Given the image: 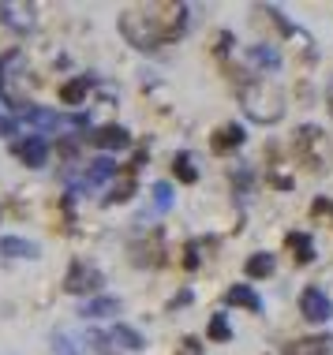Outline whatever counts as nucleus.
<instances>
[{
	"label": "nucleus",
	"mask_w": 333,
	"mask_h": 355,
	"mask_svg": "<svg viewBox=\"0 0 333 355\" xmlns=\"http://www.w3.org/2000/svg\"><path fill=\"white\" fill-rule=\"evenodd\" d=\"M184 4H150V8H131L120 19V31L135 49H157V45L173 42L184 31Z\"/></svg>",
	"instance_id": "f257e3e1"
},
{
	"label": "nucleus",
	"mask_w": 333,
	"mask_h": 355,
	"mask_svg": "<svg viewBox=\"0 0 333 355\" xmlns=\"http://www.w3.org/2000/svg\"><path fill=\"white\" fill-rule=\"evenodd\" d=\"M240 105L255 123H278L284 116V94L273 79H255L240 90Z\"/></svg>",
	"instance_id": "f03ea898"
},
{
	"label": "nucleus",
	"mask_w": 333,
	"mask_h": 355,
	"mask_svg": "<svg viewBox=\"0 0 333 355\" xmlns=\"http://www.w3.org/2000/svg\"><path fill=\"white\" fill-rule=\"evenodd\" d=\"M101 284H105L101 270L94 262H83V258H75L68 277H64V292H71V295H94Z\"/></svg>",
	"instance_id": "7ed1b4c3"
},
{
	"label": "nucleus",
	"mask_w": 333,
	"mask_h": 355,
	"mask_svg": "<svg viewBox=\"0 0 333 355\" xmlns=\"http://www.w3.org/2000/svg\"><path fill=\"white\" fill-rule=\"evenodd\" d=\"M296 153H300L303 161H307V165L318 168L322 161H326V135H322L318 128H311V123H307V128H303L300 135H296Z\"/></svg>",
	"instance_id": "20e7f679"
},
{
	"label": "nucleus",
	"mask_w": 333,
	"mask_h": 355,
	"mask_svg": "<svg viewBox=\"0 0 333 355\" xmlns=\"http://www.w3.org/2000/svg\"><path fill=\"white\" fill-rule=\"evenodd\" d=\"M300 311H303L307 322H330L333 318V303H330V295L322 292V288H303Z\"/></svg>",
	"instance_id": "39448f33"
},
{
	"label": "nucleus",
	"mask_w": 333,
	"mask_h": 355,
	"mask_svg": "<svg viewBox=\"0 0 333 355\" xmlns=\"http://www.w3.org/2000/svg\"><path fill=\"white\" fill-rule=\"evenodd\" d=\"M23 120L37 131H56V128H64V123L71 128V116H60V112H53V109H37V105L23 112Z\"/></svg>",
	"instance_id": "423d86ee"
},
{
	"label": "nucleus",
	"mask_w": 333,
	"mask_h": 355,
	"mask_svg": "<svg viewBox=\"0 0 333 355\" xmlns=\"http://www.w3.org/2000/svg\"><path fill=\"white\" fill-rule=\"evenodd\" d=\"M109 176H117V161L112 157H98V161H90V168L83 172V191H90V187H98V184H105Z\"/></svg>",
	"instance_id": "0eeeda50"
},
{
	"label": "nucleus",
	"mask_w": 333,
	"mask_h": 355,
	"mask_svg": "<svg viewBox=\"0 0 333 355\" xmlns=\"http://www.w3.org/2000/svg\"><path fill=\"white\" fill-rule=\"evenodd\" d=\"M15 153H19V157H23L31 168H37V165H45V157H49V142H45L42 135H31L26 142H19Z\"/></svg>",
	"instance_id": "6e6552de"
},
{
	"label": "nucleus",
	"mask_w": 333,
	"mask_h": 355,
	"mask_svg": "<svg viewBox=\"0 0 333 355\" xmlns=\"http://www.w3.org/2000/svg\"><path fill=\"white\" fill-rule=\"evenodd\" d=\"M94 146H101V150H128L131 146V135L123 128H117V123H109V128H101L98 135H94Z\"/></svg>",
	"instance_id": "1a4fd4ad"
},
{
	"label": "nucleus",
	"mask_w": 333,
	"mask_h": 355,
	"mask_svg": "<svg viewBox=\"0 0 333 355\" xmlns=\"http://www.w3.org/2000/svg\"><path fill=\"white\" fill-rule=\"evenodd\" d=\"M83 318H109V314H120V300L117 295H94V300L83 303Z\"/></svg>",
	"instance_id": "9d476101"
},
{
	"label": "nucleus",
	"mask_w": 333,
	"mask_h": 355,
	"mask_svg": "<svg viewBox=\"0 0 333 355\" xmlns=\"http://www.w3.org/2000/svg\"><path fill=\"white\" fill-rule=\"evenodd\" d=\"M333 340L330 337H303L296 344H284V355H330Z\"/></svg>",
	"instance_id": "9b49d317"
},
{
	"label": "nucleus",
	"mask_w": 333,
	"mask_h": 355,
	"mask_svg": "<svg viewBox=\"0 0 333 355\" xmlns=\"http://www.w3.org/2000/svg\"><path fill=\"white\" fill-rule=\"evenodd\" d=\"M244 139H247V135H244V128H240V123H225V128L214 135V142H210V146H214L217 153H228V150L244 146Z\"/></svg>",
	"instance_id": "f8f14e48"
},
{
	"label": "nucleus",
	"mask_w": 333,
	"mask_h": 355,
	"mask_svg": "<svg viewBox=\"0 0 333 355\" xmlns=\"http://www.w3.org/2000/svg\"><path fill=\"white\" fill-rule=\"evenodd\" d=\"M225 300L236 303V306H247V311H255V314L262 311V300H259V292H255L251 284H232V288L225 292Z\"/></svg>",
	"instance_id": "ddd939ff"
},
{
	"label": "nucleus",
	"mask_w": 333,
	"mask_h": 355,
	"mask_svg": "<svg viewBox=\"0 0 333 355\" xmlns=\"http://www.w3.org/2000/svg\"><path fill=\"white\" fill-rule=\"evenodd\" d=\"M109 337H112V344H120V348H128V352H142V348H146L142 333H139V329H131V325H112Z\"/></svg>",
	"instance_id": "4468645a"
},
{
	"label": "nucleus",
	"mask_w": 333,
	"mask_h": 355,
	"mask_svg": "<svg viewBox=\"0 0 333 355\" xmlns=\"http://www.w3.org/2000/svg\"><path fill=\"white\" fill-rule=\"evenodd\" d=\"M289 247H292V258H296L300 266L315 262V239H311L307 232H292L289 236Z\"/></svg>",
	"instance_id": "2eb2a0df"
},
{
	"label": "nucleus",
	"mask_w": 333,
	"mask_h": 355,
	"mask_svg": "<svg viewBox=\"0 0 333 355\" xmlns=\"http://www.w3.org/2000/svg\"><path fill=\"white\" fill-rule=\"evenodd\" d=\"M0 254H8V258H34L37 247L31 243V239H23V236H4V239H0Z\"/></svg>",
	"instance_id": "dca6fc26"
},
{
	"label": "nucleus",
	"mask_w": 333,
	"mask_h": 355,
	"mask_svg": "<svg viewBox=\"0 0 333 355\" xmlns=\"http://www.w3.org/2000/svg\"><path fill=\"white\" fill-rule=\"evenodd\" d=\"M90 86H94L90 75H79V79L64 83V86H60V101H64V105H79L83 98H87V90H90Z\"/></svg>",
	"instance_id": "f3484780"
},
{
	"label": "nucleus",
	"mask_w": 333,
	"mask_h": 355,
	"mask_svg": "<svg viewBox=\"0 0 333 355\" xmlns=\"http://www.w3.org/2000/svg\"><path fill=\"white\" fill-rule=\"evenodd\" d=\"M247 60L251 64H259V68H278L281 64V56H278V49H273V45H251V49H247Z\"/></svg>",
	"instance_id": "a211bd4d"
},
{
	"label": "nucleus",
	"mask_w": 333,
	"mask_h": 355,
	"mask_svg": "<svg viewBox=\"0 0 333 355\" xmlns=\"http://www.w3.org/2000/svg\"><path fill=\"white\" fill-rule=\"evenodd\" d=\"M273 266H278V262H273V254H251V258H247V266H244V273L247 277H270Z\"/></svg>",
	"instance_id": "6ab92c4d"
},
{
	"label": "nucleus",
	"mask_w": 333,
	"mask_h": 355,
	"mask_svg": "<svg viewBox=\"0 0 333 355\" xmlns=\"http://www.w3.org/2000/svg\"><path fill=\"white\" fill-rule=\"evenodd\" d=\"M173 172H176L180 184H195V180H198V172L191 165V153H176V157H173Z\"/></svg>",
	"instance_id": "aec40b11"
},
{
	"label": "nucleus",
	"mask_w": 333,
	"mask_h": 355,
	"mask_svg": "<svg viewBox=\"0 0 333 355\" xmlns=\"http://www.w3.org/2000/svg\"><path fill=\"white\" fill-rule=\"evenodd\" d=\"M131 195H135V180H131V176H123L120 184H112V191L105 195V206H112V202H128Z\"/></svg>",
	"instance_id": "412c9836"
},
{
	"label": "nucleus",
	"mask_w": 333,
	"mask_h": 355,
	"mask_svg": "<svg viewBox=\"0 0 333 355\" xmlns=\"http://www.w3.org/2000/svg\"><path fill=\"white\" fill-rule=\"evenodd\" d=\"M206 337H210V340H228V337H232V329H228V318H225V314H214V318H210V329H206Z\"/></svg>",
	"instance_id": "4be33fe9"
},
{
	"label": "nucleus",
	"mask_w": 333,
	"mask_h": 355,
	"mask_svg": "<svg viewBox=\"0 0 333 355\" xmlns=\"http://www.w3.org/2000/svg\"><path fill=\"white\" fill-rule=\"evenodd\" d=\"M154 206H157V214H165L169 206H173V184H154Z\"/></svg>",
	"instance_id": "5701e85b"
},
{
	"label": "nucleus",
	"mask_w": 333,
	"mask_h": 355,
	"mask_svg": "<svg viewBox=\"0 0 333 355\" xmlns=\"http://www.w3.org/2000/svg\"><path fill=\"white\" fill-rule=\"evenodd\" d=\"M105 340H112L109 333H98V329H90V333H87V344H90V348H98V352H105V348H109Z\"/></svg>",
	"instance_id": "b1692460"
},
{
	"label": "nucleus",
	"mask_w": 333,
	"mask_h": 355,
	"mask_svg": "<svg viewBox=\"0 0 333 355\" xmlns=\"http://www.w3.org/2000/svg\"><path fill=\"white\" fill-rule=\"evenodd\" d=\"M53 348H56V355H75V348H71V340L64 337V333H60V337H53Z\"/></svg>",
	"instance_id": "393cba45"
},
{
	"label": "nucleus",
	"mask_w": 333,
	"mask_h": 355,
	"mask_svg": "<svg viewBox=\"0 0 333 355\" xmlns=\"http://www.w3.org/2000/svg\"><path fill=\"white\" fill-rule=\"evenodd\" d=\"M19 131V120L15 116H0V135H15Z\"/></svg>",
	"instance_id": "a878e982"
},
{
	"label": "nucleus",
	"mask_w": 333,
	"mask_h": 355,
	"mask_svg": "<svg viewBox=\"0 0 333 355\" xmlns=\"http://www.w3.org/2000/svg\"><path fill=\"white\" fill-rule=\"evenodd\" d=\"M184 266H187V270H195V266H198V243H187V258H184Z\"/></svg>",
	"instance_id": "bb28decb"
},
{
	"label": "nucleus",
	"mask_w": 333,
	"mask_h": 355,
	"mask_svg": "<svg viewBox=\"0 0 333 355\" xmlns=\"http://www.w3.org/2000/svg\"><path fill=\"white\" fill-rule=\"evenodd\" d=\"M180 355H198V340L187 337V340H184V352H180Z\"/></svg>",
	"instance_id": "cd10ccee"
},
{
	"label": "nucleus",
	"mask_w": 333,
	"mask_h": 355,
	"mask_svg": "<svg viewBox=\"0 0 333 355\" xmlns=\"http://www.w3.org/2000/svg\"><path fill=\"white\" fill-rule=\"evenodd\" d=\"M330 116H333V86H330Z\"/></svg>",
	"instance_id": "c85d7f7f"
}]
</instances>
